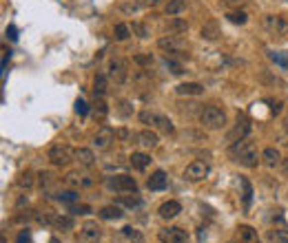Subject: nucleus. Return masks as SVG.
<instances>
[{
  "mask_svg": "<svg viewBox=\"0 0 288 243\" xmlns=\"http://www.w3.org/2000/svg\"><path fill=\"white\" fill-rule=\"evenodd\" d=\"M230 155L235 157V161H239L246 168H255L259 164V152L257 146L253 144L251 140H242L237 144H230Z\"/></svg>",
  "mask_w": 288,
  "mask_h": 243,
  "instance_id": "nucleus-1",
  "label": "nucleus"
},
{
  "mask_svg": "<svg viewBox=\"0 0 288 243\" xmlns=\"http://www.w3.org/2000/svg\"><path fill=\"white\" fill-rule=\"evenodd\" d=\"M200 122H202V126L209 128V131H220L226 124V113L217 106H204L200 111Z\"/></svg>",
  "mask_w": 288,
  "mask_h": 243,
  "instance_id": "nucleus-2",
  "label": "nucleus"
},
{
  "mask_svg": "<svg viewBox=\"0 0 288 243\" xmlns=\"http://www.w3.org/2000/svg\"><path fill=\"white\" fill-rule=\"evenodd\" d=\"M107 188L111 193H120V194H129V193H138V182L129 175H113L107 177Z\"/></svg>",
  "mask_w": 288,
  "mask_h": 243,
  "instance_id": "nucleus-3",
  "label": "nucleus"
},
{
  "mask_svg": "<svg viewBox=\"0 0 288 243\" xmlns=\"http://www.w3.org/2000/svg\"><path fill=\"white\" fill-rule=\"evenodd\" d=\"M73 157H75V150L69 144H56L49 148V161L54 166H58V168L69 166V161H73Z\"/></svg>",
  "mask_w": 288,
  "mask_h": 243,
  "instance_id": "nucleus-4",
  "label": "nucleus"
},
{
  "mask_svg": "<svg viewBox=\"0 0 288 243\" xmlns=\"http://www.w3.org/2000/svg\"><path fill=\"white\" fill-rule=\"evenodd\" d=\"M209 173H211V166L206 164V161L195 159V161H191V164L184 168V179L191 182V184H197V182H202V179L209 177Z\"/></svg>",
  "mask_w": 288,
  "mask_h": 243,
  "instance_id": "nucleus-5",
  "label": "nucleus"
},
{
  "mask_svg": "<svg viewBox=\"0 0 288 243\" xmlns=\"http://www.w3.org/2000/svg\"><path fill=\"white\" fill-rule=\"evenodd\" d=\"M100 239H102V228L96 221H87L84 226H80L75 243H100Z\"/></svg>",
  "mask_w": 288,
  "mask_h": 243,
  "instance_id": "nucleus-6",
  "label": "nucleus"
},
{
  "mask_svg": "<svg viewBox=\"0 0 288 243\" xmlns=\"http://www.w3.org/2000/svg\"><path fill=\"white\" fill-rule=\"evenodd\" d=\"M251 120H246V117H237V124L233 126V131L226 135V142L229 144H237V142L242 140H248V135H251Z\"/></svg>",
  "mask_w": 288,
  "mask_h": 243,
  "instance_id": "nucleus-7",
  "label": "nucleus"
},
{
  "mask_svg": "<svg viewBox=\"0 0 288 243\" xmlns=\"http://www.w3.org/2000/svg\"><path fill=\"white\" fill-rule=\"evenodd\" d=\"M107 75L111 82L115 84H124L126 82V75H129V71H126V62L120 60V58H113L111 62H109L107 66Z\"/></svg>",
  "mask_w": 288,
  "mask_h": 243,
  "instance_id": "nucleus-8",
  "label": "nucleus"
},
{
  "mask_svg": "<svg viewBox=\"0 0 288 243\" xmlns=\"http://www.w3.org/2000/svg\"><path fill=\"white\" fill-rule=\"evenodd\" d=\"M158 239H160V243H186L188 235H186V230H182L177 226H167L158 232Z\"/></svg>",
  "mask_w": 288,
  "mask_h": 243,
  "instance_id": "nucleus-9",
  "label": "nucleus"
},
{
  "mask_svg": "<svg viewBox=\"0 0 288 243\" xmlns=\"http://www.w3.org/2000/svg\"><path fill=\"white\" fill-rule=\"evenodd\" d=\"M184 47H186V45H184L182 36H164V38H160V40H158V49L164 51V53H169V55L182 53Z\"/></svg>",
  "mask_w": 288,
  "mask_h": 243,
  "instance_id": "nucleus-10",
  "label": "nucleus"
},
{
  "mask_svg": "<svg viewBox=\"0 0 288 243\" xmlns=\"http://www.w3.org/2000/svg\"><path fill=\"white\" fill-rule=\"evenodd\" d=\"M264 27L277 38H286L288 36V20L282 16H266L264 18Z\"/></svg>",
  "mask_w": 288,
  "mask_h": 243,
  "instance_id": "nucleus-11",
  "label": "nucleus"
},
{
  "mask_svg": "<svg viewBox=\"0 0 288 243\" xmlns=\"http://www.w3.org/2000/svg\"><path fill=\"white\" fill-rule=\"evenodd\" d=\"M113 140H115V131H113L111 126H100L98 133L93 135V146H96L98 150H105L111 146Z\"/></svg>",
  "mask_w": 288,
  "mask_h": 243,
  "instance_id": "nucleus-12",
  "label": "nucleus"
},
{
  "mask_svg": "<svg viewBox=\"0 0 288 243\" xmlns=\"http://www.w3.org/2000/svg\"><path fill=\"white\" fill-rule=\"evenodd\" d=\"M115 243H144V235L133 226H124L117 235Z\"/></svg>",
  "mask_w": 288,
  "mask_h": 243,
  "instance_id": "nucleus-13",
  "label": "nucleus"
},
{
  "mask_svg": "<svg viewBox=\"0 0 288 243\" xmlns=\"http://www.w3.org/2000/svg\"><path fill=\"white\" fill-rule=\"evenodd\" d=\"M180 212H182L180 201H173V199H171V201H164L162 206L158 208V214L164 219V221H171V219H175Z\"/></svg>",
  "mask_w": 288,
  "mask_h": 243,
  "instance_id": "nucleus-14",
  "label": "nucleus"
},
{
  "mask_svg": "<svg viewBox=\"0 0 288 243\" xmlns=\"http://www.w3.org/2000/svg\"><path fill=\"white\" fill-rule=\"evenodd\" d=\"M73 161H78L82 168H91V166L96 164V155H93L91 148H78V150H75Z\"/></svg>",
  "mask_w": 288,
  "mask_h": 243,
  "instance_id": "nucleus-15",
  "label": "nucleus"
},
{
  "mask_svg": "<svg viewBox=\"0 0 288 243\" xmlns=\"http://www.w3.org/2000/svg\"><path fill=\"white\" fill-rule=\"evenodd\" d=\"M135 140H138V144L142 146V148H155L158 146V133H153V131H142V133H138L135 135Z\"/></svg>",
  "mask_w": 288,
  "mask_h": 243,
  "instance_id": "nucleus-16",
  "label": "nucleus"
},
{
  "mask_svg": "<svg viewBox=\"0 0 288 243\" xmlns=\"http://www.w3.org/2000/svg\"><path fill=\"white\" fill-rule=\"evenodd\" d=\"M200 36L204 38V40H217V38L222 36V29H220V25H217L215 20H209V22H204V25H202Z\"/></svg>",
  "mask_w": 288,
  "mask_h": 243,
  "instance_id": "nucleus-17",
  "label": "nucleus"
},
{
  "mask_svg": "<svg viewBox=\"0 0 288 243\" xmlns=\"http://www.w3.org/2000/svg\"><path fill=\"white\" fill-rule=\"evenodd\" d=\"M167 184H169V179H167V173H164V170H155V173L149 177V182H146L149 190H164Z\"/></svg>",
  "mask_w": 288,
  "mask_h": 243,
  "instance_id": "nucleus-18",
  "label": "nucleus"
},
{
  "mask_svg": "<svg viewBox=\"0 0 288 243\" xmlns=\"http://www.w3.org/2000/svg\"><path fill=\"white\" fill-rule=\"evenodd\" d=\"M167 31H169V36H182V33L188 31V22L184 18H171L167 22Z\"/></svg>",
  "mask_w": 288,
  "mask_h": 243,
  "instance_id": "nucleus-19",
  "label": "nucleus"
},
{
  "mask_svg": "<svg viewBox=\"0 0 288 243\" xmlns=\"http://www.w3.org/2000/svg\"><path fill=\"white\" fill-rule=\"evenodd\" d=\"M100 214L102 219H107V221H117V219L124 217V212H122V206H117V203H111V206H105L100 208Z\"/></svg>",
  "mask_w": 288,
  "mask_h": 243,
  "instance_id": "nucleus-20",
  "label": "nucleus"
},
{
  "mask_svg": "<svg viewBox=\"0 0 288 243\" xmlns=\"http://www.w3.org/2000/svg\"><path fill=\"white\" fill-rule=\"evenodd\" d=\"M237 241L239 243H259L257 241V230L251 226H239L237 228Z\"/></svg>",
  "mask_w": 288,
  "mask_h": 243,
  "instance_id": "nucleus-21",
  "label": "nucleus"
},
{
  "mask_svg": "<svg viewBox=\"0 0 288 243\" xmlns=\"http://www.w3.org/2000/svg\"><path fill=\"white\" fill-rule=\"evenodd\" d=\"M262 161H264L266 168H275V166H280V161H282L280 150H277V148H266L262 152Z\"/></svg>",
  "mask_w": 288,
  "mask_h": 243,
  "instance_id": "nucleus-22",
  "label": "nucleus"
},
{
  "mask_svg": "<svg viewBox=\"0 0 288 243\" xmlns=\"http://www.w3.org/2000/svg\"><path fill=\"white\" fill-rule=\"evenodd\" d=\"M67 184L73 186V188H89V186H93V179L84 177V175H78V173H69L67 175Z\"/></svg>",
  "mask_w": 288,
  "mask_h": 243,
  "instance_id": "nucleus-23",
  "label": "nucleus"
},
{
  "mask_svg": "<svg viewBox=\"0 0 288 243\" xmlns=\"http://www.w3.org/2000/svg\"><path fill=\"white\" fill-rule=\"evenodd\" d=\"M175 93L177 95H202V93H204V87L197 84V82H184V84H180V87L175 89Z\"/></svg>",
  "mask_w": 288,
  "mask_h": 243,
  "instance_id": "nucleus-24",
  "label": "nucleus"
},
{
  "mask_svg": "<svg viewBox=\"0 0 288 243\" xmlns=\"http://www.w3.org/2000/svg\"><path fill=\"white\" fill-rule=\"evenodd\" d=\"M129 164L133 166L135 170H144L146 166L151 164V155H146V152H133V155L129 157Z\"/></svg>",
  "mask_w": 288,
  "mask_h": 243,
  "instance_id": "nucleus-25",
  "label": "nucleus"
},
{
  "mask_svg": "<svg viewBox=\"0 0 288 243\" xmlns=\"http://www.w3.org/2000/svg\"><path fill=\"white\" fill-rule=\"evenodd\" d=\"M155 128H158V131H162L164 135H171V133L175 131V126H173V122L169 120L167 115H162V113H158V120H155Z\"/></svg>",
  "mask_w": 288,
  "mask_h": 243,
  "instance_id": "nucleus-26",
  "label": "nucleus"
},
{
  "mask_svg": "<svg viewBox=\"0 0 288 243\" xmlns=\"http://www.w3.org/2000/svg\"><path fill=\"white\" fill-rule=\"evenodd\" d=\"M268 239L273 243H288V228L286 226H280V228H273L268 232Z\"/></svg>",
  "mask_w": 288,
  "mask_h": 243,
  "instance_id": "nucleus-27",
  "label": "nucleus"
},
{
  "mask_svg": "<svg viewBox=\"0 0 288 243\" xmlns=\"http://www.w3.org/2000/svg\"><path fill=\"white\" fill-rule=\"evenodd\" d=\"M107 78L109 75L98 73L96 80H93V93H96V97H102V95L107 93Z\"/></svg>",
  "mask_w": 288,
  "mask_h": 243,
  "instance_id": "nucleus-28",
  "label": "nucleus"
},
{
  "mask_svg": "<svg viewBox=\"0 0 288 243\" xmlns=\"http://www.w3.org/2000/svg\"><path fill=\"white\" fill-rule=\"evenodd\" d=\"M54 228H56V230H62V232L73 230V217H67V214H58V217H56Z\"/></svg>",
  "mask_w": 288,
  "mask_h": 243,
  "instance_id": "nucleus-29",
  "label": "nucleus"
},
{
  "mask_svg": "<svg viewBox=\"0 0 288 243\" xmlns=\"http://www.w3.org/2000/svg\"><path fill=\"white\" fill-rule=\"evenodd\" d=\"M117 206H126V208H138V206H142V199L138 197V193H133V197H129V194H122V197L117 199Z\"/></svg>",
  "mask_w": 288,
  "mask_h": 243,
  "instance_id": "nucleus-30",
  "label": "nucleus"
},
{
  "mask_svg": "<svg viewBox=\"0 0 288 243\" xmlns=\"http://www.w3.org/2000/svg\"><path fill=\"white\" fill-rule=\"evenodd\" d=\"M56 217H58V214L51 212V210L36 212V221L40 223V226H54V223H56Z\"/></svg>",
  "mask_w": 288,
  "mask_h": 243,
  "instance_id": "nucleus-31",
  "label": "nucleus"
},
{
  "mask_svg": "<svg viewBox=\"0 0 288 243\" xmlns=\"http://www.w3.org/2000/svg\"><path fill=\"white\" fill-rule=\"evenodd\" d=\"M268 58L275 64H280L282 69H288V51H268Z\"/></svg>",
  "mask_w": 288,
  "mask_h": 243,
  "instance_id": "nucleus-32",
  "label": "nucleus"
},
{
  "mask_svg": "<svg viewBox=\"0 0 288 243\" xmlns=\"http://www.w3.org/2000/svg\"><path fill=\"white\" fill-rule=\"evenodd\" d=\"M239 184H242V188H244V194H242L244 208H248V206H251V199H253V186H251V182H248L246 177L239 179Z\"/></svg>",
  "mask_w": 288,
  "mask_h": 243,
  "instance_id": "nucleus-33",
  "label": "nucleus"
},
{
  "mask_svg": "<svg viewBox=\"0 0 288 243\" xmlns=\"http://www.w3.org/2000/svg\"><path fill=\"white\" fill-rule=\"evenodd\" d=\"M226 18H229V22H233V25H246L248 22L246 11H229Z\"/></svg>",
  "mask_w": 288,
  "mask_h": 243,
  "instance_id": "nucleus-34",
  "label": "nucleus"
},
{
  "mask_svg": "<svg viewBox=\"0 0 288 243\" xmlns=\"http://www.w3.org/2000/svg\"><path fill=\"white\" fill-rule=\"evenodd\" d=\"M56 199H60V201H64V203H73L80 199V194L75 193V190H60V193L56 194Z\"/></svg>",
  "mask_w": 288,
  "mask_h": 243,
  "instance_id": "nucleus-35",
  "label": "nucleus"
},
{
  "mask_svg": "<svg viewBox=\"0 0 288 243\" xmlns=\"http://www.w3.org/2000/svg\"><path fill=\"white\" fill-rule=\"evenodd\" d=\"M164 66H167V69L171 71L173 75H182V73H184V66L180 64V62H175L173 58H169V55L164 58Z\"/></svg>",
  "mask_w": 288,
  "mask_h": 243,
  "instance_id": "nucleus-36",
  "label": "nucleus"
},
{
  "mask_svg": "<svg viewBox=\"0 0 288 243\" xmlns=\"http://www.w3.org/2000/svg\"><path fill=\"white\" fill-rule=\"evenodd\" d=\"M184 7H186V2L184 0H171V2L167 4V13L169 16H175V13H182Z\"/></svg>",
  "mask_w": 288,
  "mask_h": 243,
  "instance_id": "nucleus-37",
  "label": "nucleus"
},
{
  "mask_svg": "<svg viewBox=\"0 0 288 243\" xmlns=\"http://www.w3.org/2000/svg\"><path fill=\"white\" fill-rule=\"evenodd\" d=\"M113 33H115V40H120V42H124L126 38L131 36V27L129 25H115V29H113Z\"/></svg>",
  "mask_w": 288,
  "mask_h": 243,
  "instance_id": "nucleus-38",
  "label": "nucleus"
},
{
  "mask_svg": "<svg viewBox=\"0 0 288 243\" xmlns=\"http://www.w3.org/2000/svg\"><path fill=\"white\" fill-rule=\"evenodd\" d=\"M34 182H36V179H34V175H31L29 170H27V173H22L20 177H18V186H20L22 190H25V188H31V186H34Z\"/></svg>",
  "mask_w": 288,
  "mask_h": 243,
  "instance_id": "nucleus-39",
  "label": "nucleus"
},
{
  "mask_svg": "<svg viewBox=\"0 0 288 243\" xmlns=\"http://www.w3.org/2000/svg\"><path fill=\"white\" fill-rule=\"evenodd\" d=\"M117 111H120V115L124 117V120L133 115V106H131V104L126 102V99H120V102H117Z\"/></svg>",
  "mask_w": 288,
  "mask_h": 243,
  "instance_id": "nucleus-40",
  "label": "nucleus"
},
{
  "mask_svg": "<svg viewBox=\"0 0 288 243\" xmlns=\"http://www.w3.org/2000/svg\"><path fill=\"white\" fill-rule=\"evenodd\" d=\"M131 31L135 33L138 38H149V27L142 25V22H133V27H131Z\"/></svg>",
  "mask_w": 288,
  "mask_h": 243,
  "instance_id": "nucleus-41",
  "label": "nucleus"
},
{
  "mask_svg": "<svg viewBox=\"0 0 288 243\" xmlns=\"http://www.w3.org/2000/svg\"><path fill=\"white\" fill-rule=\"evenodd\" d=\"M133 60H135V64H140V66H151V64H153V55H151V53H138Z\"/></svg>",
  "mask_w": 288,
  "mask_h": 243,
  "instance_id": "nucleus-42",
  "label": "nucleus"
},
{
  "mask_svg": "<svg viewBox=\"0 0 288 243\" xmlns=\"http://www.w3.org/2000/svg\"><path fill=\"white\" fill-rule=\"evenodd\" d=\"M75 113H78L80 117H84V115H87V113H89V104L84 102L82 97H78V99H75Z\"/></svg>",
  "mask_w": 288,
  "mask_h": 243,
  "instance_id": "nucleus-43",
  "label": "nucleus"
},
{
  "mask_svg": "<svg viewBox=\"0 0 288 243\" xmlns=\"http://www.w3.org/2000/svg\"><path fill=\"white\" fill-rule=\"evenodd\" d=\"M140 7H142V2H140V0H138V2H122V4H120V9H122L124 13H135Z\"/></svg>",
  "mask_w": 288,
  "mask_h": 243,
  "instance_id": "nucleus-44",
  "label": "nucleus"
},
{
  "mask_svg": "<svg viewBox=\"0 0 288 243\" xmlns=\"http://www.w3.org/2000/svg\"><path fill=\"white\" fill-rule=\"evenodd\" d=\"M96 113H98V115H100V117H105L107 113H109L107 102H105V99H102V97H96Z\"/></svg>",
  "mask_w": 288,
  "mask_h": 243,
  "instance_id": "nucleus-45",
  "label": "nucleus"
},
{
  "mask_svg": "<svg viewBox=\"0 0 288 243\" xmlns=\"http://www.w3.org/2000/svg\"><path fill=\"white\" fill-rule=\"evenodd\" d=\"M16 243H31V232H29V228H25V230H20V235H18Z\"/></svg>",
  "mask_w": 288,
  "mask_h": 243,
  "instance_id": "nucleus-46",
  "label": "nucleus"
},
{
  "mask_svg": "<svg viewBox=\"0 0 288 243\" xmlns=\"http://www.w3.org/2000/svg\"><path fill=\"white\" fill-rule=\"evenodd\" d=\"M29 219H36V212L34 210H22L16 217V221H29Z\"/></svg>",
  "mask_w": 288,
  "mask_h": 243,
  "instance_id": "nucleus-47",
  "label": "nucleus"
},
{
  "mask_svg": "<svg viewBox=\"0 0 288 243\" xmlns=\"http://www.w3.org/2000/svg\"><path fill=\"white\" fill-rule=\"evenodd\" d=\"M69 212H73V214H89V212H91V208L82 203V206H71V208H69Z\"/></svg>",
  "mask_w": 288,
  "mask_h": 243,
  "instance_id": "nucleus-48",
  "label": "nucleus"
},
{
  "mask_svg": "<svg viewBox=\"0 0 288 243\" xmlns=\"http://www.w3.org/2000/svg\"><path fill=\"white\" fill-rule=\"evenodd\" d=\"M4 33H7V38H9V40H11V42H16V40H18V29H16V27H13V25H9V27H7V31H4Z\"/></svg>",
  "mask_w": 288,
  "mask_h": 243,
  "instance_id": "nucleus-49",
  "label": "nucleus"
},
{
  "mask_svg": "<svg viewBox=\"0 0 288 243\" xmlns=\"http://www.w3.org/2000/svg\"><path fill=\"white\" fill-rule=\"evenodd\" d=\"M38 177H40V184H42V186L51 182V173H40V175H38Z\"/></svg>",
  "mask_w": 288,
  "mask_h": 243,
  "instance_id": "nucleus-50",
  "label": "nucleus"
},
{
  "mask_svg": "<svg viewBox=\"0 0 288 243\" xmlns=\"http://www.w3.org/2000/svg\"><path fill=\"white\" fill-rule=\"evenodd\" d=\"M271 111H273V113H275V115H277V113L282 111V102H271Z\"/></svg>",
  "mask_w": 288,
  "mask_h": 243,
  "instance_id": "nucleus-51",
  "label": "nucleus"
},
{
  "mask_svg": "<svg viewBox=\"0 0 288 243\" xmlns=\"http://www.w3.org/2000/svg\"><path fill=\"white\" fill-rule=\"evenodd\" d=\"M115 137H122V140H124V137H129V131H126V128H120V131H115Z\"/></svg>",
  "mask_w": 288,
  "mask_h": 243,
  "instance_id": "nucleus-52",
  "label": "nucleus"
},
{
  "mask_svg": "<svg viewBox=\"0 0 288 243\" xmlns=\"http://www.w3.org/2000/svg\"><path fill=\"white\" fill-rule=\"evenodd\" d=\"M224 2H226V4H239L242 0H224Z\"/></svg>",
  "mask_w": 288,
  "mask_h": 243,
  "instance_id": "nucleus-53",
  "label": "nucleus"
},
{
  "mask_svg": "<svg viewBox=\"0 0 288 243\" xmlns=\"http://www.w3.org/2000/svg\"><path fill=\"white\" fill-rule=\"evenodd\" d=\"M49 243H62V241H60V239H58V237H54V239H51Z\"/></svg>",
  "mask_w": 288,
  "mask_h": 243,
  "instance_id": "nucleus-54",
  "label": "nucleus"
},
{
  "mask_svg": "<svg viewBox=\"0 0 288 243\" xmlns=\"http://www.w3.org/2000/svg\"><path fill=\"white\" fill-rule=\"evenodd\" d=\"M284 131L288 133V117H286V122H284Z\"/></svg>",
  "mask_w": 288,
  "mask_h": 243,
  "instance_id": "nucleus-55",
  "label": "nucleus"
},
{
  "mask_svg": "<svg viewBox=\"0 0 288 243\" xmlns=\"http://www.w3.org/2000/svg\"><path fill=\"white\" fill-rule=\"evenodd\" d=\"M230 243H233V241H230Z\"/></svg>",
  "mask_w": 288,
  "mask_h": 243,
  "instance_id": "nucleus-56",
  "label": "nucleus"
}]
</instances>
